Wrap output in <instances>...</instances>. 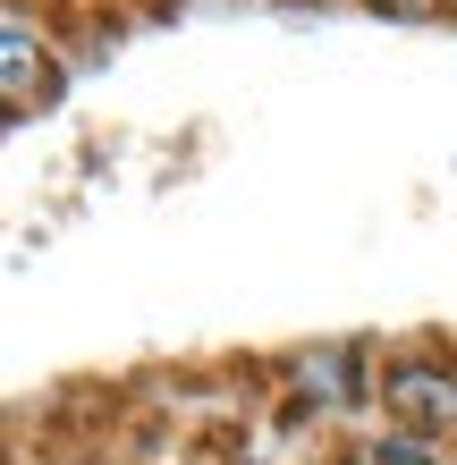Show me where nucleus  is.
Masks as SVG:
<instances>
[{"label":"nucleus","mask_w":457,"mask_h":465,"mask_svg":"<svg viewBox=\"0 0 457 465\" xmlns=\"http://www.w3.org/2000/svg\"><path fill=\"white\" fill-rule=\"evenodd\" d=\"M280 390L297 398V415H313L322 431L331 423H356L364 406H382V355L364 339H322V347H297L280 364Z\"/></svg>","instance_id":"f257e3e1"},{"label":"nucleus","mask_w":457,"mask_h":465,"mask_svg":"<svg viewBox=\"0 0 457 465\" xmlns=\"http://www.w3.org/2000/svg\"><path fill=\"white\" fill-rule=\"evenodd\" d=\"M382 423L457 440V355H441V347H390L382 355Z\"/></svg>","instance_id":"f03ea898"},{"label":"nucleus","mask_w":457,"mask_h":465,"mask_svg":"<svg viewBox=\"0 0 457 465\" xmlns=\"http://www.w3.org/2000/svg\"><path fill=\"white\" fill-rule=\"evenodd\" d=\"M60 60H51V43H43V25H35V9H17L0 17V94H9V119H35V111H51L60 102Z\"/></svg>","instance_id":"7ed1b4c3"},{"label":"nucleus","mask_w":457,"mask_h":465,"mask_svg":"<svg viewBox=\"0 0 457 465\" xmlns=\"http://www.w3.org/2000/svg\"><path fill=\"white\" fill-rule=\"evenodd\" d=\"M364 440H373V457H382V465H457V440H432V431L382 423V431H364Z\"/></svg>","instance_id":"20e7f679"},{"label":"nucleus","mask_w":457,"mask_h":465,"mask_svg":"<svg viewBox=\"0 0 457 465\" xmlns=\"http://www.w3.org/2000/svg\"><path fill=\"white\" fill-rule=\"evenodd\" d=\"M356 9L398 17V25H432V17H449V9H457V0H356Z\"/></svg>","instance_id":"39448f33"},{"label":"nucleus","mask_w":457,"mask_h":465,"mask_svg":"<svg viewBox=\"0 0 457 465\" xmlns=\"http://www.w3.org/2000/svg\"><path fill=\"white\" fill-rule=\"evenodd\" d=\"M313 465H382V457H373V440H364V431H331V440L313 449Z\"/></svg>","instance_id":"423d86ee"},{"label":"nucleus","mask_w":457,"mask_h":465,"mask_svg":"<svg viewBox=\"0 0 457 465\" xmlns=\"http://www.w3.org/2000/svg\"><path fill=\"white\" fill-rule=\"evenodd\" d=\"M237 465H272V457H237Z\"/></svg>","instance_id":"0eeeda50"}]
</instances>
